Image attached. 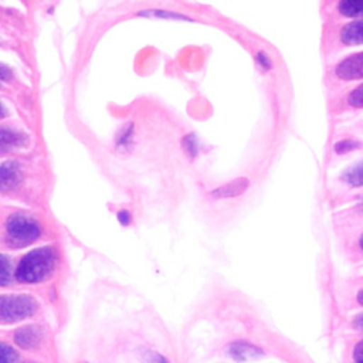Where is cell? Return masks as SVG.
<instances>
[{
    "label": "cell",
    "mask_w": 363,
    "mask_h": 363,
    "mask_svg": "<svg viewBox=\"0 0 363 363\" xmlns=\"http://www.w3.org/2000/svg\"><path fill=\"white\" fill-rule=\"evenodd\" d=\"M143 362L145 363H169L162 354L153 352V350H146L143 352Z\"/></svg>",
    "instance_id": "obj_14"
},
{
    "label": "cell",
    "mask_w": 363,
    "mask_h": 363,
    "mask_svg": "<svg viewBox=\"0 0 363 363\" xmlns=\"http://www.w3.org/2000/svg\"><path fill=\"white\" fill-rule=\"evenodd\" d=\"M11 281V261L0 254V285H7Z\"/></svg>",
    "instance_id": "obj_12"
},
{
    "label": "cell",
    "mask_w": 363,
    "mask_h": 363,
    "mask_svg": "<svg viewBox=\"0 0 363 363\" xmlns=\"http://www.w3.org/2000/svg\"><path fill=\"white\" fill-rule=\"evenodd\" d=\"M362 21L357 20V21H353V23H349L343 30H342V41L345 44H360L362 40H363V34H362Z\"/></svg>",
    "instance_id": "obj_9"
},
{
    "label": "cell",
    "mask_w": 363,
    "mask_h": 363,
    "mask_svg": "<svg viewBox=\"0 0 363 363\" xmlns=\"http://www.w3.org/2000/svg\"><path fill=\"white\" fill-rule=\"evenodd\" d=\"M14 340L24 349H33L41 342V330L38 326H24L14 333Z\"/></svg>",
    "instance_id": "obj_6"
},
{
    "label": "cell",
    "mask_w": 363,
    "mask_h": 363,
    "mask_svg": "<svg viewBox=\"0 0 363 363\" xmlns=\"http://www.w3.org/2000/svg\"><path fill=\"white\" fill-rule=\"evenodd\" d=\"M57 254L51 247H43L30 251L18 264L16 277L23 282H38L45 279L54 271Z\"/></svg>",
    "instance_id": "obj_1"
},
{
    "label": "cell",
    "mask_w": 363,
    "mask_h": 363,
    "mask_svg": "<svg viewBox=\"0 0 363 363\" xmlns=\"http://www.w3.org/2000/svg\"><path fill=\"white\" fill-rule=\"evenodd\" d=\"M37 302L28 295H4L0 296V320L17 322L33 315Z\"/></svg>",
    "instance_id": "obj_2"
},
{
    "label": "cell",
    "mask_w": 363,
    "mask_h": 363,
    "mask_svg": "<svg viewBox=\"0 0 363 363\" xmlns=\"http://www.w3.org/2000/svg\"><path fill=\"white\" fill-rule=\"evenodd\" d=\"M339 10L347 17H356L363 13V1H342L339 3Z\"/></svg>",
    "instance_id": "obj_11"
},
{
    "label": "cell",
    "mask_w": 363,
    "mask_h": 363,
    "mask_svg": "<svg viewBox=\"0 0 363 363\" xmlns=\"http://www.w3.org/2000/svg\"><path fill=\"white\" fill-rule=\"evenodd\" d=\"M10 77H11L10 69H9L7 67L0 65V82H1V81H4V79H7V78H10Z\"/></svg>",
    "instance_id": "obj_17"
},
{
    "label": "cell",
    "mask_w": 363,
    "mask_h": 363,
    "mask_svg": "<svg viewBox=\"0 0 363 363\" xmlns=\"http://www.w3.org/2000/svg\"><path fill=\"white\" fill-rule=\"evenodd\" d=\"M230 353L235 359L245 360V359H251L254 356H259L261 350L258 347L252 346V345H248V343H244V342H237V343H233L230 346Z\"/></svg>",
    "instance_id": "obj_10"
},
{
    "label": "cell",
    "mask_w": 363,
    "mask_h": 363,
    "mask_svg": "<svg viewBox=\"0 0 363 363\" xmlns=\"http://www.w3.org/2000/svg\"><path fill=\"white\" fill-rule=\"evenodd\" d=\"M353 173L354 174H352V173H349V174H346V179L349 180V183H353V184H360V166H357L354 170H353Z\"/></svg>",
    "instance_id": "obj_16"
},
{
    "label": "cell",
    "mask_w": 363,
    "mask_h": 363,
    "mask_svg": "<svg viewBox=\"0 0 363 363\" xmlns=\"http://www.w3.org/2000/svg\"><path fill=\"white\" fill-rule=\"evenodd\" d=\"M349 104L356 106V108H360L362 106V88H356L354 91H352L350 96H349Z\"/></svg>",
    "instance_id": "obj_15"
},
{
    "label": "cell",
    "mask_w": 363,
    "mask_h": 363,
    "mask_svg": "<svg viewBox=\"0 0 363 363\" xmlns=\"http://www.w3.org/2000/svg\"><path fill=\"white\" fill-rule=\"evenodd\" d=\"M23 182V170L16 162L0 164V191L9 193L16 190Z\"/></svg>",
    "instance_id": "obj_4"
},
{
    "label": "cell",
    "mask_w": 363,
    "mask_h": 363,
    "mask_svg": "<svg viewBox=\"0 0 363 363\" xmlns=\"http://www.w3.org/2000/svg\"><path fill=\"white\" fill-rule=\"evenodd\" d=\"M24 143V135L11 130L0 128V153L10 152L14 147H18Z\"/></svg>",
    "instance_id": "obj_8"
},
{
    "label": "cell",
    "mask_w": 363,
    "mask_h": 363,
    "mask_svg": "<svg viewBox=\"0 0 363 363\" xmlns=\"http://www.w3.org/2000/svg\"><path fill=\"white\" fill-rule=\"evenodd\" d=\"M360 353H362V343H357V346H356V349H354V359H356V363H362Z\"/></svg>",
    "instance_id": "obj_18"
},
{
    "label": "cell",
    "mask_w": 363,
    "mask_h": 363,
    "mask_svg": "<svg viewBox=\"0 0 363 363\" xmlns=\"http://www.w3.org/2000/svg\"><path fill=\"white\" fill-rule=\"evenodd\" d=\"M17 360L16 350L6 343H0V363H17Z\"/></svg>",
    "instance_id": "obj_13"
},
{
    "label": "cell",
    "mask_w": 363,
    "mask_h": 363,
    "mask_svg": "<svg viewBox=\"0 0 363 363\" xmlns=\"http://www.w3.org/2000/svg\"><path fill=\"white\" fill-rule=\"evenodd\" d=\"M6 115V111H4V106L0 104V118H3Z\"/></svg>",
    "instance_id": "obj_19"
},
{
    "label": "cell",
    "mask_w": 363,
    "mask_h": 363,
    "mask_svg": "<svg viewBox=\"0 0 363 363\" xmlns=\"http://www.w3.org/2000/svg\"><path fill=\"white\" fill-rule=\"evenodd\" d=\"M248 189V180L247 179H237V180H233L216 190L211 191V194L214 197H218V199H223V197H235V196H240L242 194L245 190Z\"/></svg>",
    "instance_id": "obj_7"
},
{
    "label": "cell",
    "mask_w": 363,
    "mask_h": 363,
    "mask_svg": "<svg viewBox=\"0 0 363 363\" xmlns=\"http://www.w3.org/2000/svg\"><path fill=\"white\" fill-rule=\"evenodd\" d=\"M362 74H363V55L360 52L347 57L336 67V75L345 81L360 79Z\"/></svg>",
    "instance_id": "obj_5"
},
{
    "label": "cell",
    "mask_w": 363,
    "mask_h": 363,
    "mask_svg": "<svg viewBox=\"0 0 363 363\" xmlns=\"http://www.w3.org/2000/svg\"><path fill=\"white\" fill-rule=\"evenodd\" d=\"M7 233L13 242L27 245L38 238L40 225L28 216L14 214L7 220Z\"/></svg>",
    "instance_id": "obj_3"
}]
</instances>
